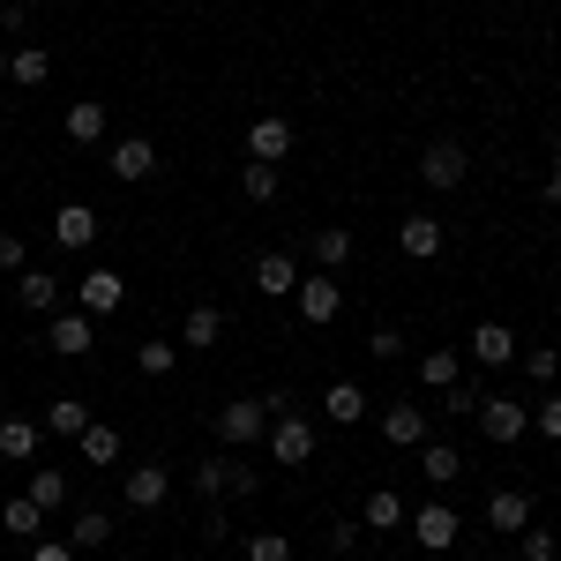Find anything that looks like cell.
<instances>
[{
    "label": "cell",
    "mask_w": 561,
    "mask_h": 561,
    "mask_svg": "<svg viewBox=\"0 0 561 561\" xmlns=\"http://www.w3.org/2000/svg\"><path fill=\"white\" fill-rule=\"evenodd\" d=\"M479 434H486V442H502V449H510V442H524V427H531V404H517V397H502V389H479Z\"/></svg>",
    "instance_id": "6da1fadb"
},
{
    "label": "cell",
    "mask_w": 561,
    "mask_h": 561,
    "mask_svg": "<svg viewBox=\"0 0 561 561\" xmlns=\"http://www.w3.org/2000/svg\"><path fill=\"white\" fill-rule=\"evenodd\" d=\"M262 442H270V457H277V465H293V472H300V465H314V442H322V434H314L307 412H277Z\"/></svg>",
    "instance_id": "7a4b0ae2"
},
{
    "label": "cell",
    "mask_w": 561,
    "mask_h": 561,
    "mask_svg": "<svg viewBox=\"0 0 561 561\" xmlns=\"http://www.w3.org/2000/svg\"><path fill=\"white\" fill-rule=\"evenodd\" d=\"M262 434H270V404H262V397H232V404L217 412V442H225V449H248Z\"/></svg>",
    "instance_id": "3957f363"
},
{
    "label": "cell",
    "mask_w": 561,
    "mask_h": 561,
    "mask_svg": "<svg viewBox=\"0 0 561 561\" xmlns=\"http://www.w3.org/2000/svg\"><path fill=\"white\" fill-rule=\"evenodd\" d=\"M465 173H472V158H465V142H449V135H434L427 150H420V180H427V187H442V195H449V187H465Z\"/></svg>",
    "instance_id": "277c9868"
},
{
    "label": "cell",
    "mask_w": 561,
    "mask_h": 561,
    "mask_svg": "<svg viewBox=\"0 0 561 561\" xmlns=\"http://www.w3.org/2000/svg\"><path fill=\"white\" fill-rule=\"evenodd\" d=\"M293 142H300V135H293L285 113H262L255 128H248V158H255V165H285V158H293Z\"/></svg>",
    "instance_id": "5b68a950"
},
{
    "label": "cell",
    "mask_w": 561,
    "mask_h": 561,
    "mask_svg": "<svg viewBox=\"0 0 561 561\" xmlns=\"http://www.w3.org/2000/svg\"><path fill=\"white\" fill-rule=\"evenodd\" d=\"M121 300H128V285H121L113 262L83 270V285H76V307H83V314H121Z\"/></svg>",
    "instance_id": "8992f818"
},
{
    "label": "cell",
    "mask_w": 561,
    "mask_h": 561,
    "mask_svg": "<svg viewBox=\"0 0 561 561\" xmlns=\"http://www.w3.org/2000/svg\"><path fill=\"white\" fill-rule=\"evenodd\" d=\"M293 300H300L307 330H330V322H337V307H345V293H337V277L322 270V277H300V293H293Z\"/></svg>",
    "instance_id": "52a82bcc"
},
{
    "label": "cell",
    "mask_w": 561,
    "mask_h": 561,
    "mask_svg": "<svg viewBox=\"0 0 561 561\" xmlns=\"http://www.w3.org/2000/svg\"><path fill=\"white\" fill-rule=\"evenodd\" d=\"M404 524L420 531V547H427V554H442V547H457V531H465V517H457L449 502H420V510H412Z\"/></svg>",
    "instance_id": "ba28073f"
},
{
    "label": "cell",
    "mask_w": 561,
    "mask_h": 561,
    "mask_svg": "<svg viewBox=\"0 0 561 561\" xmlns=\"http://www.w3.org/2000/svg\"><path fill=\"white\" fill-rule=\"evenodd\" d=\"M105 173L113 180H150L158 173V142H150V135H121V142H113V158H105Z\"/></svg>",
    "instance_id": "9c48e42d"
},
{
    "label": "cell",
    "mask_w": 561,
    "mask_h": 561,
    "mask_svg": "<svg viewBox=\"0 0 561 561\" xmlns=\"http://www.w3.org/2000/svg\"><path fill=\"white\" fill-rule=\"evenodd\" d=\"M53 248H68V255L98 248V210H90V203H60V217H53Z\"/></svg>",
    "instance_id": "30bf717a"
},
{
    "label": "cell",
    "mask_w": 561,
    "mask_h": 561,
    "mask_svg": "<svg viewBox=\"0 0 561 561\" xmlns=\"http://www.w3.org/2000/svg\"><path fill=\"white\" fill-rule=\"evenodd\" d=\"M382 434H389V442H397V449H420V442H427V434H434L427 404H420V397H404V404H389V412H382Z\"/></svg>",
    "instance_id": "8fae6325"
},
{
    "label": "cell",
    "mask_w": 561,
    "mask_h": 561,
    "mask_svg": "<svg viewBox=\"0 0 561 561\" xmlns=\"http://www.w3.org/2000/svg\"><path fill=\"white\" fill-rule=\"evenodd\" d=\"M255 293L262 300H293V293H300V262L285 255V248H270V255L255 262Z\"/></svg>",
    "instance_id": "7c38bea8"
},
{
    "label": "cell",
    "mask_w": 561,
    "mask_h": 561,
    "mask_svg": "<svg viewBox=\"0 0 561 561\" xmlns=\"http://www.w3.org/2000/svg\"><path fill=\"white\" fill-rule=\"evenodd\" d=\"M90 322H98V314H83V307H60V314H53V352H60V359H83V352L98 345V330H90Z\"/></svg>",
    "instance_id": "4fadbf2b"
},
{
    "label": "cell",
    "mask_w": 561,
    "mask_h": 561,
    "mask_svg": "<svg viewBox=\"0 0 561 561\" xmlns=\"http://www.w3.org/2000/svg\"><path fill=\"white\" fill-rule=\"evenodd\" d=\"M397 248H404V255H412V262H434V255H442V217L412 210V217H404V225H397Z\"/></svg>",
    "instance_id": "5bb4252c"
},
{
    "label": "cell",
    "mask_w": 561,
    "mask_h": 561,
    "mask_svg": "<svg viewBox=\"0 0 561 561\" xmlns=\"http://www.w3.org/2000/svg\"><path fill=\"white\" fill-rule=\"evenodd\" d=\"M15 300L31 307V314H60V300H68V285H60L53 270H23V277H15Z\"/></svg>",
    "instance_id": "9a60e30c"
},
{
    "label": "cell",
    "mask_w": 561,
    "mask_h": 561,
    "mask_svg": "<svg viewBox=\"0 0 561 561\" xmlns=\"http://www.w3.org/2000/svg\"><path fill=\"white\" fill-rule=\"evenodd\" d=\"M524 524H531V494H517V486H502V494H486V531H502V539H517Z\"/></svg>",
    "instance_id": "2e32d148"
},
{
    "label": "cell",
    "mask_w": 561,
    "mask_h": 561,
    "mask_svg": "<svg viewBox=\"0 0 561 561\" xmlns=\"http://www.w3.org/2000/svg\"><path fill=\"white\" fill-rule=\"evenodd\" d=\"M517 330H510V322H479L472 330V359L479 367H510V359H517Z\"/></svg>",
    "instance_id": "e0dca14e"
},
{
    "label": "cell",
    "mask_w": 561,
    "mask_h": 561,
    "mask_svg": "<svg viewBox=\"0 0 561 561\" xmlns=\"http://www.w3.org/2000/svg\"><path fill=\"white\" fill-rule=\"evenodd\" d=\"M121 494H128V510H158V502L173 494V472H165V465H128V486H121Z\"/></svg>",
    "instance_id": "ac0fdd59"
},
{
    "label": "cell",
    "mask_w": 561,
    "mask_h": 561,
    "mask_svg": "<svg viewBox=\"0 0 561 561\" xmlns=\"http://www.w3.org/2000/svg\"><path fill=\"white\" fill-rule=\"evenodd\" d=\"M404 494H389V486H375L367 502H359V531H404Z\"/></svg>",
    "instance_id": "d6986e66"
},
{
    "label": "cell",
    "mask_w": 561,
    "mask_h": 561,
    "mask_svg": "<svg viewBox=\"0 0 561 561\" xmlns=\"http://www.w3.org/2000/svg\"><path fill=\"white\" fill-rule=\"evenodd\" d=\"M38 420H15V412H0V457H8V465H31V457H38Z\"/></svg>",
    "instance_id": "ffe728a7"
},
{
    "label": "cell",
    "mask_w": 561,
    "mask_h": 561,
    "mask_svg": "<svg viewBox=\"0 0 561 561\" xmlns=\"http://www.w3.org/2000/svg\"><path fill=\"white\" fill-rule=\"evenodd\" d=\"M359 412H367V389L359 382H330L322 389V420H330V427H359Z\"/></svg>",
    "instance_id": "44dd1931"
},
{
    "label": "cell",
    "mask_w": 561,
    "mask_h": 561,
    "mask_svg": "<svg viewBox=\"0 0 561 561\" xmlns=\"http://www.w3.org/2000/svg\"><path fill=\"white\" fill-rule=\"evenodd\" d=\"M0 531H8V539H31V547H38V539H45V510L31 502V494H15V502H0Z\"/></svg>",
    "instance_id": "7402d4cb"
},
{
    "label": "cell",
    "mask_w": 561,
    "mask_h": 561,
    "mask_svg": "<svg viewBox=\"0 0 561 561\" xmlns=\"http://www.w3.org/2000/svg\"><path fill=\"white\" fill-rule=\"evenodd\" d=\"M38 427H45V434H60V442H76V434L90 427V404H83V397H53Z\"/></svg>",
    "instance_id": "603a6c76"
},
{
    "label": "cell",
    "mask_w": 561,
    "mask_h": 561,
    "mask_svg": "<svg viewBox=\"0 0 561 561\" xmlns=\"http://www.w3.org/2000/svg\"><path fill=\"white\" fill-rule=\"evenodd\" d=\"M68 494H76V486H68L60 465H38V472H31V502H38L45 517H60V510H68Z\"/></svg>",
    "instance_id": "cb8c5ba5"
},
{
    "label": "cell",
    "mask_w": 561,
    "mask_h": 561,
    "mask_svg": "<svg viewBox=\"0 0 561 561\" xmlns=\"http://www.w3.org/2000/svg\"><path fill=\"white\" fill-rule=\"evenodd\" d=\"M60 128H68V142H83V150H90V142H105V105H98V98H76Z\"/></svg>",
    "instance_id": "d4e9b609"
},
{
    "label": "cell",
    "mask_w": 561,
    "mask_h": 561,
    "mask_svg": "<svg viewBox=\"0 0 561 561\" xmlns=\"http://www.w3.org/2000/svg\"><path fill=\"white\" fill-rule=\"evenodd\" d=\"M217 337H225V314H217V307H195V314L180 322V352H210Z\"/></svg>",
    "instance_id": "484cf974"
},
{
    "label": "cell",
    "mask_w": 561,
    "mask_h": 561,
    "mask_svg": "<svg viewBox=\"0 0 561 561\" xmlns=\"http://www.w3.org/2000/svg\"><path fill=\"white\" fill-rule=\"evenodd\" d=\"M307 248H314L322 270H337V262H352V225H314V232H307Z\"/></svg>",
    "instance_id": "4316f807"
},
{
    "label": "cell",
    "mask_w": 561,
    "mask_h": 561,
    "mask_svg": "<svg viewBox=\"0 0 561 561\" xmlns=\"http://www.w3.org/2000/svg\"><path fill=\"white\" fill-rule=\"evenodd\" d=\"M420 472L434 479V486H449V479H465V457H457V449H449V442H420Z\"/></svg>",
    "instance_id": "83f0119b"
},
{
    "label": "cell",
    "mask_w": 561,
    "mask_h": 561,
    "mask_svg": "<svg viewBox=\"0 0 561 561\" xmlns=\"http://www.w3.org/2000/svg\"><path fill=\"white\" fill-rule=\"evenodd\" d=\"M105 539H113V517H105V510H76V524H68V547H76V554H98Z\"/></svg>",
    "instance_id": "f1b7e54d"
},
{
    "label": "cell",
    "mask_w": 561,
    "mask_h": 561,
    "mask_svg": "<svg viewBox=\"0 0 561 561\" xmlns=\"http://www.w3.org/2000/svg\"><path fill=\"white\" fill-rule=\"evenodd\" d=\"M8 76L23 90H38L45 76H53V53H45V45H15V53H8Z\"/></svg>",
    "instance_id": "f546056e"
},
{
    "label": "cell",
    "mask_w": 561,
    "mask_h": 561,
    "mask_svg": "<svg viewBox=\"0 0 561 561\" xmlns=\"http://www.w3.org/2000/svg\"><path fill=\"white\" fill-rule=\"evenodd\" d=\"M420 382H427V389H449V382H465V359H457L449 345L420 352Z\"/></svg>",
    "instance_id": "4dcf8cb0"
},
{
    "label": "cell",
    "mask_w": 561,
    "mask_h": 561,
    "mask_svg": "<svg viewBox=\"0 0 561 561\" xmlns=\"http://www.w3.org/2000/svg\"><path fill=\"white\" fill-rule=\"evenodd\" d=\"M195 494H203V502H225V486H232V457H195Z\"/></svg>",
    "instance_id": "1f68e13d"
},
{
    "label": "cell",
    "mask_w": 561,
    "mask_h": 561,
    "mask_svg": "<svg viewBox=\"0 0 561 561\" xmlns=\"http://www.w3.org/2000/svg\"><path fill=\"white\" fill-rule=\"evenodd\" d=\"M76 442H83V457H90V465H121V427H105V420H90V427L76 434Z\"/></svg>",
    "instance_id": "d6a6232c"
},
{
    "label": "cell",
    "mask_w": 561,
    "mask_h": 561,
    "mask_svg": "<svg viewBox=\"0 0 561 561\" xmlns=\"http://www.w3.org/2000/svg\"><path fill=\"white\" fill-rule=\"evenodd\" d=\"M240 195H248V203H277V165H255V158H248V165H240Z\"/></svg>",
    "instance_id": "836d02e7"
},
{
    "label": "cell",
    "mask_w": 561,
    "mask_h": 561,
    "mask_svg": "<svg viewBox=\"0 0 561 561\" xmlns=\"http://www.w3.org/2000/svg\"><path fill=\"white\" fill-rule=\"evenodd\" d=\"M517 554L524 561H561V539L547 531V524H524V531H517Z\"/></svg>",
    "instance_id": "e575fe53"
},
{
    "label": "cell",
    "mask_w": 561,
    "mask_h": 561,
    "mask_svg": "<svg viewBox=\"0 0 561 561\" xmlns=\"http://www.w3.org/2000/svg\"><path fill=\"white\" fill-rule=\"evenodd\" d=\"M173 359H180L173 337H150V345H135V367H142V375H173Z\"/></svg>",
    "instance_id": "d590c367"
},
{
    "label": "cell",
    "mask_w": 561,
    "mask_h": 561,
    "mask_svg": "<svg viewBox=\"0 0 561 561\" xmlns=\"http://www.w3.org/2000/svg\"><path fill=\"white\" fill-rule=\"evenodd\" d=\"M517 367H524V375H531L539 389H547V382L561 375V352H554V345H531V352H517Z\"/></svg>",
    "instance_id": "8d00e7d4"
},
{
    "label": "cell",
    "mask_w": 561,
    "mask_h": 561,
    "mask_svg": "<svg viewBox=\"0 0 561 561\" xmlns=\"http://www.w3.org/2000/svg\"><path fill=\"white\" fill-rule=\"evenodd\" d=\"M225 494H232V502H255V494H262V472L248 465V449L232 457V486H225Z\"/></svg>",
    "instance_id": "74e56055"
},
{
    "label": "cell",
    "mask_w": 561,
    "mask_h": 561,
    "mask_svg": "<svg viewBox=\"0 0 561 561\" xmlns=\"http://www.w3.org/2000/svg\"><path fill=\"white\" fill-rule=\"evenodd\" d=\"M248 561H293V539L285 531H255L248 539Z\"/></svg>",
    "instance_id": "f35d334b"
},
{
    "label": "cell",
    "mask_w": 561,
    "mask_h": 561,
    "mask_svg": "<svg viewBox=\"0 0 561 561\" xmlns=\"http://www.w3.org/2000/svg\"><path fill=\"white\" fill-rule=\"evenodd\" d=\"M531 420H539V434H547V442H561V389H547V397L531 404Z\"/></svg>",
    "instance_id": "ab89813d"
},
{
    "label": "cell",
    "mask_w": 561,
    "mask_h": 561,
    "mask_svg": "<svg viewBox=\"0 0 561 561\" xmlns=\"http://www.w3.org/2000/svg\"><path fill=\"white\" fill-rule=\"evenodd\" d=\"M23 270H31V248L15 232H0V277H23Z\"/></svg>",
    "instance_id": "60d3db41"
},
{
    "label": "cell",
    "mask_w": 561,
    "mask_h": 561,
    "mask_svg": "<svg viewBox=\"0 0 561 561\" xmlns=\"http://www.w3.org/2000/svg\"><path fill=\"white\" fill-rule=\"evenodd\" d=\"M442 412H465V420H472V412H479V389L472 382H449V389H442Z\"/></svg>",
    "instance_id": "b9f144b4"
},
{
    "label": "cell",
    "mask_w": 561,
    "mask_h": 561,
    "mask_svg": "<svg viewBox=\"0 0 561 561\" xmlns=\"http://www.w3.org/2000/svg\"><path fill=\"white\" fill-rule=\"evenodd\" d=\"M31 31V8L23 0H0V38H23Z\"/></svg>",
    "instance_id": "7bdbcfd3"
},
{
    "label": "cell",
    "mask_w": 561,
    "mask_h": 561,
    "mask_svg": "<svg viewBox=\"0 0 561 561\" xmlns=\"http://www.w3.org/2000/svg\"><path fill=\"white\" fill-rule=\"evenodd\" d=\"M367 352H375V359H404V330H375V337H367Z\"/></svg>",
    "instance_id": "ee69618b"
},
{
    "label": "cell",
    "mask_w": 561,
    "mask_h": 561,
    "mask_svg": "<svg viewBox=\"0 0 561 561\" xmlns=\"http://www.w3.org/2000/svg\"><path fill=\"white\" fill-rule=\"evenodd\" d=\"M539 203H547V210L561 203V142H554V158H547V180H539Z\"/></svg>",
    "instance_id": "f6af8a7d"
},
{
    "label": "cell",
    "mask_w": 561,
    "mask_h": 561,
    "mask_svg": "<svg viewBox=\"0 0 561 561\" xmlns=\"http://www.w3.org/2000/svg\"><path fill=\"white\" fill-rule=\"evenodd\" d=\"M31 561H76V547H68V539H38V547H31Z\"/></svg>",
    "instance_id": "bcb514c9"
},
{
    "label": "cell",
    "mask_w": 561,
    "mask_h": 561,
    "mask_svg": "<svg viewBox=\"0 0 561 561\" xmlns=\"http://www.w3.org/2000/svg\"><path fill=\"white\" fill-rule=\"evenodd\" d=\"M359 547V524H330V554H352Z\"/></svg>",
    "instance_id": "7dc6e473"
},
{
    "label": "cell",
    "mask_w": 561,
    "mask_h": 561,
    "mask_svg": "<svg viewBox=\"0 0 561 561\" xmlns=\"http://www.w3.org/2000/svg\"><path fill=\"white\" fill-rule=\"evenodd\" d=\"M8 53H15V45H0V76H8Z\"/></svg>",
    "instance_id": "c3c4849f"
},
{
    "label": "cell",
    "mask_w": 561,
    "mask_h": 561,
    "mask_svg": "<svg viewBox=\"0 0 561 561\" xmlns=\"http://www.w3.org/2000/svg\"><path fill=\"white\" fill-rule=\"evenodd\" d=\"M0 404H8V389H0Z\"/></svg>",
    "instance_id": "681fc988"
}]
</instances>
